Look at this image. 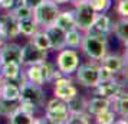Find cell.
I'll list each match as a JSON object with an SVG mask.
<instances>
[{
	"label": "cell",
	"mask_w": 128,
	"mask_h": 124,
	"mask_svg": "<svg viewBox=\"0 0 128 124\" xmlns=\"http://www.w3.org/2000/svg\"><path fill=\"white\" fill-rule=\"evenodd\" d=\"M45 117L48 123L52 124H66V120L69 117V110L66 105V101L53 97L45 102Z\"/></svg>",
	"instance_id": "7a4b0ae2"
},
{
	"label": "cell",
	"mask_w": 128,
	"mask_h": 124,
	"mask_svg": "<svg viewBox=\"0 0 128 124\" xmlns=\"http://www.w3.org/2000/svg\"><path fill=\"white\" fill-rule=\"evenodd\" d=\"M0 59L3 64L16 62L22 65V46L16 42H7L0 49Z\"/></svg>",
	"instance_id": "4fadbf2b"
},
{
	"label": "cell",
	"mask_w": 128,
	"mask_h": 124,
	"mask_svg": "<svg viewBox=\"0 0 128 124\" xmlns=\"http://www.w3.org/2000/svg\"><path fill=\"white\" fill-rule=\"evenodd\" d=\"M0 97L6 98V100H18L20 97V82L4 79V84L0 91Z\"/></svg>",
	"instance_id": "ffe728a7"
},
{
	"label": "cell",
	"mask_w": 128,
	"mask_h": 124,
	"mask_svg": "<svg viewBox=\"0 0 128 124\" xmlns=\"http://www.w3.org/2000/svg\"><path fill=\"white\" fill-rule=\"evenodd\" d=\"M59 5L53 3L52 0H43L39 6L33 9V19L40 28H46L55 23L59 13Z\"/></svg>",
	"instance_id": "3957f363"
},
{
	"label": "cell",
	"mask_w": 128,
	"mask_h": 124,
	"mask_svg": "<svg viewBox=\"0 0 128 124\" xmlns=\"http://www.w3.org/2000/svg\"><path fill=\"white\" fill-rule=\"evenodd\" d=\"M111 29H112V19H111L106 13H96L94 22L91 23V26H89L84 33L95 36V38H98V39H102V41L108 42Z\"/></svg>",
	"instance_id": "8992f818"
},
{
	"label": "cell",
	"mask_w": 128,
	"mask_h": 124,
	"mask_svg": "<svg viewBox=\"0 0 128 124\" xmlns=\"http://www.w3.org/2000/svg\"><path fill=\"white\" fill-rule=\"evenodd\" d=\"M0 35L6 41L16 39L19 33V20L14 18L12 12L0 13Z\"/></svg>",
	"instance_id": "7c38bea8"
},
{
	"label": "cell",
	"mask_w": 128,
	"mask_h": 124,
	"mask_svg": "<svg viewBox=\"0 0 128 124\" xmlns=\"http://www.w3.org/2000/svg\"><path fill=\"white\" fill-rule=\"evenodd\" d=\"M76 81L85 88H94L98 84V65L94 61L92 64H79L75 71Z\"/></svg>",
	"instance_id": "ba28073f"
},
{
	"label": "cell",
	"mask_w": 128,
	"mask_h": 124,
	"mask_svg": "<svg viewBox=\"0 0 128 124\" xmlns=\"http://www.w3.org/2000/svg\"><path fill=\"white\" fill-rule=\"evenodd\" d=\"M29 39H30V42H32L33 45H36L39 49H43V51H46V52L52 51V49H50V42H49V38H48L46 32H45L43 29H39L36 33H33V35L30 36Z\"/></svg>",
	"instance_id": "4316f807"
},
{
	"label": "cell",
	"mask_w": 128,
	"mask_h": 124,
	"mask_svg": "<svg viewBox=\"0 0 128 124\" xmlns=\"http://www.w3.org/2000/svg\"><path fill=\"white\" fill-rule=\"evenodd\" d=\"M19 98L22 101L33 104L36 108H42V107H45V102H46V92L42 88V85H36V84L24 81L20 85V97Z\"/></svg>",
	"instance_id": "5b68a950"
},
{
	"label": "cell",
	"mask_w": 128,
	"mask_h": 124,
	"mask_svg": "<svg viewBox=\"0 0 128 124\" xmlns=\"http://www.w3.org/2000/svg\"><path fill=\"white\" fill-rule=\"evenodd\" d=\"M115 77L112 72L108 69V68H105L104 65H98V82H104V81H110L112 78Z\"/></svg>",
	"instance_id": "e575fe53"
},
{
	"label": "cell",
	"mask_w": 128,
	"mask_h": 124,
	"mask_svg": "<svg viewBox=\"0 0 128 124\" xmlns=\"http://www.w3.org/2000/svg\"><path fill=\"white\" fill-rule=\"evenodd\" d=\"M111 102L114 104V107H111V108L115 111L116 115H121V117H127L128 115V94L127 92L118 95Z\"/></svg>",
	"instance_id": "484cf974"
},
{
	"label": "cell",
	"mask_w": 128,
	"mask_h": 124,
	"mask_svg": "<svg viewBox=\"0 0 128 124\" xmlns=\"http://www.w3.org/2000/svg\"><path fill=\"white\" fill-rule=\"evenodd\" d=\"M79 64H81V56H79V53L76 52L75 49H72V48H64V49L58 51L55 65H56V68L64 75H72V74H75L76 68L79 66Z\"/></svg>",
	"instance_id": "277c9868"
},
{
	"label": "cell",
	"mask_w": 128,
	"mask_h": 124,
	"mask_svg": "<svg viewBox=\"0 0 128 124\" xmlns=\"http://www.w3.org/2000/svg\"><path fill=\"white\" fill-rule=\"evenodd\" d=\"M127 84L124 82V81H120L116 75L110 81H104V82H98L95 87H94V92L96 95H102L105 98H110L111 101L116 98L118 95L124 94V92H127Z\"/></svg>",
	"instance_id": "52a82bcc"
},
{
	"label": "cell",
	"mask_w": 128,
	"mask_h": 124,
	"mask_svg": "<svg viewBox=\"0 0 128 124\" xmlns=\"http://www.w3.org/2000/svg\"><path fill=\"white\" fill-rule=\"evenodd\" d=\"M19 108H20V98L6 100V98L0 97V117H10Z\"/></svg>",
	"instance_id": "d4e9b609"
},
{
	"label": "cell",
	"mask_w": 128,
	"mask_h": 124,
	"mask_svg": "<svg viewBox=\"0 0 128 124\" xmlns=\"http://www.w3.org/2000/svg\"><path fill=\"white\" fill-rule=\"evenodd\" d=\"M101 65H104L105 68H108L114 75H118L124 72L125 68V59L120 56V55H114V53H106L104 58L99 61Z\"/></svg>",
	"instance_id": "2e32d148"
},
{
	"label": "cell",
	"mask_w": 128,
	"mask_h": 124,
	"mask_svg": "<svg viewBox=\"0 0 128 124\" xmlns=\"http://www.w3.org/2000/svg\"><path fill=\"white\" fill-rule=\"evenodd\" d=\"M111 32L115 35V38H118L127 46V42H128V20H127V18H120L116 22H112Z\"/></svg>",
	"instance_id": "44dd1931"
},
{
	"label": "cell",
	"mask_w": 128,
	"mask_h": 124,
	"mask_svg": "<svg viewBox=\"0 0 128 124\" xmlns=\"http://www.w3.org/2000/svg\"><path fill=\"white\" fill-rule=\"evenodd\" d=\"M72 10H74V16H75L76 28L82 32H85L91 26V23L94 22V19L96 16V12L88 5V2H84V3H79V5L74 6Z\"/></svg>",
	"instance_id": "30bf717a"
},
{
	"label": "cell",
	"mask_w": 128,
	"mask_h": 124,
	"mask_svg": "<svg viewBox=\"0 0 128 124\" xmlns=\"http://www.w3.org/2000/svg\"><path fill=\"white\" fill-rule=\"evenodd\" d=\"M2 65H3V62H2V59H0V71H2Z\"/></svg>",
	"instance_id": "b9f144b4"
},
{
	"label": "cell",
	"mask_w": 128,
	"mask_h": 124,
	"mask_svg": "<svg viewBox=\"0 0 128 124\" xmlns=\"http://www.w3.org/2000/svg\"><path fill=\"white\" fill-rule=\"evenodd\" d=\"M13 15H14V18L20 20V19H26V18H32L33 16V9H30L29 6H26V5H22V6H19L18 9H14L13 10Z\"/></svg>",
	"instance_id": "d6a6232c"
},
{
	"label": "cell",
	"mask_w": 128,
	"mask_h": 124,
	"mask_svg": "<svg viewBox=\"0 0 128 124\" xmlns=\"http://www.w3.org/2000/svg\"><path fill=\"white\" fill-rule=\"evenodd\" d=\"M116 13L120 18H128V0H118Z\"/></svg>",
	"instance_id": "d590c367"
},
{
	"label": "cell",
	"mask_w": 128,
	"mask_h": 124,
	"mask_svg": "<svg viewBox=\"0 0 128 124\" xmlns=\"http://www.w3.org/2000/svg\"><path fill=\"white\" fill-rule=\"evenodd\" d=\"M53 3H56V5H66L68 3V0H52Z\"/></svg>",
	"instance_id": "f35d334b"
},
{
	"label": "cell",
	"mask_w": 128,
	"mask_h": 124,
	"mask_svg": "<svg viewBox=\"0 0 128 124\" xmlns=\"http://www.w3.org/2000/svg\"><path fill=\"white\" fill-rule=\"evenodd\" d=\"M39 29H42V28L36 23V20L33 19V16L19 20V33L23 35L24 38H30V36L33 35V33H36Z\"/></svg>",
	"instance_id": "7402d4cb"
},
{
	"label": "cell",
	"mask_w": 128,
	"mask_h": 124,
	"mask_svg": "<svg viewBox=\"0 0 128 124\" xmlns=\"http://www.w3.org/2000/svg\"><path fill=\"white\" fill-rule=\"evenodd\" d=\"M84 2H86V0H68V3H70L72 6H76V5H79V3H84Z\"/></svg>",
	"instance_id": "74e56055"
},
{
	"label": "cell",
	"mask_w": 128,
	"mask_h": 124,
	"mask_svg": "<svg viewBox=\"0 0 128 124\" xmlns=\"http://www.w3.org/2000/svg\"><path fill=\"white\" fill-rule=\"evenodd\" d=\"M112 105V102H111L110 98H105L102 95H94L92 98H89L86 101V112L89 115H96L99 114L101 111H104L106 108H110Z\"/></svg>",
	"instance_id": "e0dca14e"
},
{
	"label": "cell",
	"mask_w": 128,
	"mask_h": 124,
	"mask_svg": "<svg viewBox=\"0 0 128 124\" xmlns=\"http://www.w3.org/2000/svg\"><path fill=\"white\" fill-rule=\"evenodd\" d=\"M39 68H40L42 77H43V82L45 84L53 82L56 78H59L60 75H64V74L56 68V65L52 64V62H49L48 59L45 61V62H42L40 65H39Z\"/></svg>",
	"instance_id": "d6986e66"
},
{
	"label": "cell",
	"mask_w": 128,
	"mask_h": 124,
	"mask_svg": "<svg viewBox=\"0 0 128 124\" xmlns=\"http://www.w3.org/2000/svg\"><path fill=\"white\" fill-rule=\"evenodd\" d=\"M22 5L23 0H0V9H3L4 12H13Z\"/></svg>",
	"instance_id": "836d02e7"
},
{
	"label": "cell",
	"mask_w": 128,
	"mask_h": 124,
	"mask_svg": "<svg viewBox=\"0 0 128 124\" xmlns=\"http://www.w3.org/2000/svg\"><path fill=\"white\" fill-rule=\"evenodd\" d=\"M48 59V52L33 45L32 42H26L22 46V65H40Z\"/></svg>",
	"instance_id": "8fae6325"
},
{
	"label": "cell",
	"mask_w": 128,
	"mask_h": 124,
	"mask_svg": "<svg viewBox=\"0 0 128 124\" xmlns=\"http://www.w3.org/2000/svg\"><path fill=\"white\" fill-rule=\"evenodd\" d=\"M79 48L82 49V53L88 59L95 61V62H99L108 53V42L98 39L95 36L86 35V33H84V38H82Z\"/></svg>",
	"instance_id": "6da1fadb"
},
{
	"label": "cell",
	"mask_w": 128,
	"mask_h": 124,
	"mask_svg": "<svg viewBox=\"0 0 128 124\" xmlns=\"http://www.w3.org/2000/svg\"><path fill=\"white\" fill-rule=\"evenodd\" d=\"M0 75L4 78L6 81H18V82H20V85L24 82L22 65H20V64H16V62L3 64V65H2Z\"/></svg>",
	"instance_id": "9a60e30c"
},
{
	"label": "cell",
	"mask_w": 128,
	"mask_h": 124,
	"mask_svg": "<svg viewBox=\"0 0 128 124\" xmlns=\"http://www.w3.org/2000/svg\"><path fill=\"white\" fill-rule=\"evenodd\" d=\"M86 98L81 95L79 92L76 95H74L70 100L66 101V105L69 112H81V111H86Z\"/></svg>",
	"instance_id": "83f0119b"
},
{
	"label": "cell",
	"mask_w": 128,
	"mask_h": 124,
	"mask_svg": "<svg viewBox=\"0 0 128 124\" xmlns=\"http://www.w3.org/2000/svg\"><path fill=\"white\" fill-rule=\"evenodd\" d=\"M91 121H92V115H89L86 111L69 112L66 124H89Z\"/></svg>",
	"instance_id": "4dcf8cb0"
},
{
	"label": "cell",
	"mask_w": 128,
	"mask_h": 124,
	"mask_svg": "<svg viewBox=\"0 0 128 124\" xmlns=\"http://www.w3.org/2000/svg\"><path fill=\"white\" fill-rule=\"evenodd\" d=\"M3 84H4V78L0 75V91H2V87H3Z\"/></svg>",
	"instance_id": "60d3db41"
},
{
	"label": "cell",
	"mask_w": 128,
	"mask_h": 124,
	"mask_svg": "<svg viewBox=\"0 0 128 124\" xmlns=\"http://www.w3.org/2000/svg\"><path fill=\"white\" fill-rule=\"evenodd\" d=\"M96 13H106L112 6V0H86Z\"/></svg>",
	"instance_id": "1f68e13d"
},
{
	"label": "cell",
	"mask_w": 128,
	"mask_h": 124,
	"mask_svg": "<svg viewBox=\"0 0 128 124\" xmlns=\"http://www.w3.org/2000/svg\"><path fill=\"white\" fill-rule=\"evenodd\" d=\"M9 118L10 124H33V115H30L28 112H24L23 110H16Z\"/></svg>",
	"instance_id": "f1b7e54d"
},
{
	"label": "cell",
	"mask_w": 128,
	"mask_h": 124,
	"mask_svg": "<svg viewBox=\"0 0 128 124\" xmlns=\"http://www.w3.org/2000/svg\"><path fill=\"white\" fill-rule=\"evenodd\" d=\"M43 0H23V3L26 6H29L30 9H35L36 6H39Z\"/></svg>",
	"instance_id": "8d00e7d4"
},
{
	"label": "cell",
	"mask_w": 128,
	"mask_h": 124,
	"mask_svg": "<svg viewBox=\"0 0 128 124\" xmlns=\"http://www.w3.org/2000/svg\"><path fill=\"white\" fill-rule=\"evenodd\" d=\"M4 43H6V39H4V38H3V36L0 35V49H2V48H3V45H4Z\"/></svg>",
	"instance_id": "ab89813d"
},
{
	"label": "cell",
	"mask_w": 128,
	"mask_h": 124,
	"mask_svg": "<svg viewBox=\"0 0 128 124\" xmlns=\"http://www.w3.org/2000/svg\"><path fill=\"white\" fill-rule=\"evenodd\" d=\"M58 28H60L62 30L68 32L70 29L76 28V22H75V16H74V10H59L58 18L55 20V23Z\"/></svg>",
	"instance_id": "ac0fdd59"
},
{
	"label": "cell",
	"mask_w": 128,
	"mask_h": 124,
	"mask_svg": "<svg viewBox=\"0 0 128 124\" xmlns=\"http://www.w3.org/2000/svg\"><path fill=\"white\" fill-rule=\"evenodd\" d=\"M92 118H95V121L98 124H114L116 120V114L115 111L112 110V108H106V110H104V111H101L99 114H96V115H94Z\"/></svg>",
	"instance_id": "f546056e"
},
{
	"label": "cell",
	"mask_w": 128,
	"mask_h": 124,
	"mask_svg": "<svg viewBox=\"0 0 128 124\" xmlns=\"http://www.w3.org/2000/svg\"><path fill=\"white\" fill-rule=\"evenodd\" d=\"M49 42H50V49L52 51H60L65 48V30H62L60 28H58L56 25H50L45 28Z\"/></svg>",
	"instance_id": "5bb4252c"
},
{
	"label": "cell",
	"mask_w": 128,
	"mask_h": 124,
	"mask_svg": "<svg viewBox=\"0 0 128 124\" xmlns=\"http://www.w3.org/2000/svg\"><path fill=\"white\" fill-rule=\"evenodd\" d=\"M82 38H84V32L79 30L78 28L65 32V48H72V49L79 48Z\"/></svg>",
	"instance_id": "cb8c5ba5"
},
{
	"label": "cell",
	"mask_w": 128,
	"mask_h": 124,
	"mask_svg": "<svg viewBox=\"0 0 128 124\" xmlns=\"http://www.w3.org/2000/svg\"><path fill=\"white\" fill-rule=\"evenodd\" d=\"M52 84H53V97H56V98L68 101L74 95L78 94V88L74 84L70 75H60Z\"/></svg>",
	"instance_id": "9c48e42d"
},
{
	"label": "cell",
	"mask_w": 128,
	"mask_h": 124,
	"mask_svg": "<svg viewBox=\"0 0 128 124\" xmlns=\"http://www.w3.org/2000/svg\"><path fill=\"white\" fill-rule=\"evenodd\" d=\"M23 77L24 81H28V82L36 84V85H45L39 65H28V68L23 71Z\"/></svg>",
	"instance_id": "603a6c76"
}]
</instances>
